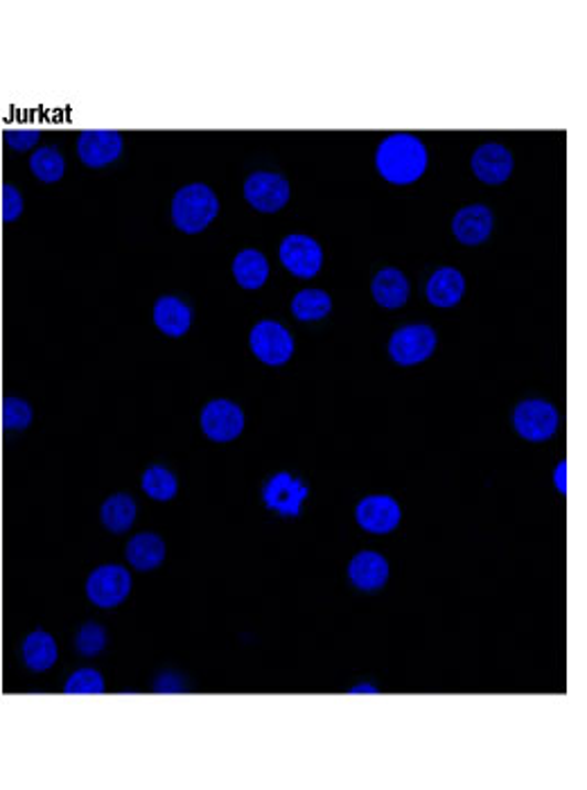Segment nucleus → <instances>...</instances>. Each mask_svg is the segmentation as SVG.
Segmentation results:
<instances>
[{"instance_id":"11","label":"nucleus","mask_w":587,"mask_h":790,"mask_svg":"<svg viewBox=\"0 0 587 790\" xmlns=\"http://www.w3.org/2000/svg\"><path fill=\"white\" fill-rule=\"evenodd\" d=\"M202 431L215 440V442H231L235 440L244 429V414L242 409L224 398L211 401L202 409Z\"/></svg>"},{"instance_id":"23","label":"nucleus","mask_w":587,"mask_h":790,"mask_svg":"<svg viewBox=\"0 0 587 790\" xmlns=\"http://www.w3.org/2000/svg\"><path fill=\"white\" fill-rule=\"evenodd\" d=\"M30 172L41 181V183H57L64 179L66 174V161L64 154L53 145H43L36 147L30 157Z\"/></svg>"},{"instance_id":"18","label":"nucleus","mask_w":587,"mask_h":790,"mask_svg":"<svg viewBox=\"0 0 587 790\" xmlns=\"http://www.w3.org/2000/svg\"><path fill=\"white\" fill-rule=\"evenodd\" d=\"M125 556L138 572H152L166 561V542L157 533H138L127 542Z\"/></svg>"},{"instance_id":"13","label":"nucleus","mask_w":587,"mask_h":790,"mask_svg":"<svg viewBox=\"0 0 587 790\" xmlns=\"http://www.w3.org/2000/svg\"><path fill=\"white\" fill-rule=\"evenodd\" d=\"M355 517L369 533H391L403 517L398 502L388 495H371L357 504Z\"/></svg>"},{"instance_id":"6","label":"nucleus","mask_w":587,"mask_h":790,"mask_svg":"<svg viewBox=\"0 0 587 790\" xmlns=\"http://www.w3.org/2000/svg\"><path fill=\"white\" fill-rule=\"evenodd\" d=\"M249 345L254 355L267 366H280L294 355V339L278 321L256 323L249 334Z\"/></svg>"},{"instance_id":"29","label":"nucleus","mask_w":587,"mask_h":790,"mask_svg":"<svg viewBox=\"0 0 587 790\" xmlns=\"http://www.w3.org/2000/svg\"><path fill=\"white\" fill-rule=\"evenodd\" d=\"M21 215H23V194H21V190L17 185L8 183L3 188V220L8 224H12Z\"/></svg>"},{"instance_id":"19","label":"nucleus","mask_w":587,"mask_h":790,"mask_svg":"<svg viewBox=\"0 0 587 790\" xmlns=\"http://www.w3.org/2000/svg\"><path fill=\"white\" fill-rule=\"evenodd\" d=\"M154 323L166 337L179 339L192 325V310L177 296H161L154 306Z\"/></svg>"},{"instance_id":"8","label":"nucleus","mask_w":587,"mask_h":790,"mask_svg":"<svg viewBox=\"0 0 587 790\" xmlns=\"http://www.w3.org/2000/svg\"><path fill=\"white\" fill-rule=\"evenodd\" d=\"M513 425H515V431L531 440V442H541V440H547L556 434L558 429V412L552 403L547 401H537V398H531V401H524L515 407V414H513Z\"/></svg>"},{"instance_id":"15","label":"nucleus","mask_w":587,"mask_h":790,"mask_svg":"<svg viewBox=\"0 0 587 790\" xmlns=\"http://www.w3.org/2000/svg\"><path fill=\"white\" fill-rule=\"evenodd\" d=\"M21 660L32 673L53 669L60 660V647L55 637L45 630H32L21 644Z\"/></svg>"},{"instance_id":"26","label":"nucleus","mask_w":587,"mask_h":790,"mask_svg":"<svg viewBox=\"0 0 587 790\" xmlns=\"http://www.w3.org/2000/svg\"><path fill=\"white\" fill-rule=\"evenodd\" d=\"M32 407L19 395H8L3 403V425L8 431H23L32 425Z\"/></svg>"},{"instance_id":"17","label":"nucleus","mask_w":587,"mask_h":790,"mask_svg":"<svg viewBox=\"0 0 587 790\" xmlns=\"http://www.w3.org/2000/svg\"><path fill=\"white\" fill-rule=\"evenodd\" d=\"M466 278L455 267H440L427 280V301L436 308H452L461 301Z\"/></svg>"},{"instance_id":"5","label":"nucleus","mask_w":587,"mask_h":790,"mask_svg":"<svg viewBox=\"0 0 587 790\" xmlns=\"http://www.w3.org/2000/svg\"><path fill=\"white\" fill-rule=\"evenodd\" d=\"M289 196L291 188L282 174L260 170L244 181V200L260 213H278L287 206Z\"/></svg>"},{"instance_id":"7","label":"nucleus","mask_w":587,"mask_h":790,"mask_svg":"<svg viewBox=\"0 0 587 790\" xmlns=\"http://www.w3.org/2000/svg\"><path fill=\"white\" fill-rule=\"evenodd\" d=\"M280 263L299 278H314L323 265L321 244L303 233H291L280 242Z\"/></svg>"},{"instance_id":"30","label":"nucleus","mask_w":587,"mask_h":790,"mask_svg":"<svg viewBox=\"0 0 587 790\" xmlns=\"http://www.w3.org/2000/svg\"><path fill=\"white\" fill-rule=\"evenodd\" d=\"M41 138V131L36 129H8L6 131V142L17 152H28L32 147H36Z\"/></svg>"},{"instance_id":"9","label":"nucleus","mask_w":587,"mask_h":790,"mask_svg":"<svg viewBox=\"0 0 587 790\" xmlns=\"http://www.w3.org/2000/svg\"><path fill=\"white\" fill-rule=\"evenodd\" d=\"M308 495L310 488L301 479H294L289 472H276L263 488L265 506L282 517H299L301 504Z\"/></svg>"},{"instance_id":"25","label":"nucleus","mask_w":587,"mask_h":790,"mask_svg":"<svg viewBox=\"0 0 587 790\" xmlns=\"http://www.w3.org/2000/svg\"><path fill=\"white\" fill-rule=\"evenodd\" d=\"M140 483H142L145 495L154 502H170L177 498V492H179V481H177L174 472H170L163 466L147 468Z\"/></svg>"},{"instance_id":"12","label":"nucleus","mask_w":587,"mask_h":790,"mask_svg":"<svg viewBox=\"0 0 587 790\" xmlns=\"http://www.w3.org/2000/svg\"><path fill=\"white\" fill-rule=\"evenodd\" d=\"M470 166L481 183L500 185L513 172V154L500 142H483L474 150Z\"/></svg>"},{"instance_id":"22","label":"nucleus","mask_w":587,"mask_h":790,"mask_svg":"<svg viewBox=\"0 0 587 790\" xmlns=\"http://www.w3.org/2000/svg\"><path fill=\"white\" fill-rule=\"evenodd\" d=\"M100 517H103V524H105L107 531H111L116 535L127 533L136 522V502H134V498L127 495V492H116V495H111L103 504Z\"/></svg>"},{"instance_id":"21","label":"nucleus","mask_w":587,"mask_h":790,"mask_svg":"<svg viewBox=\"0 0 587 790\" xmlns=\"http://www.w3.org/2000/svg\"><path fill=\"white\" fill-rule=\"evenodd\" d=\"M233 276L244 289H260L269 278V263L258 249H242L233 260Z\"/></svg>"},{"instance_id":"27","label":"nucleus","mask_w":587,"mask_h":790,"mask_svg":"<svg viewBox=\"0 0 587 790\" xmlns=\"http://www.w3.org/2000/svg\"><path fill=\"white\" fill-rule=\"evenodd\" d=\"M75 647H77L79 655H84V658L100 655L107 647L105 628L100 623H84L75 637Z\"/></svg>"},{"instance_id":"2","label":"nucleus","mask_w":587,"mask_h":790,"mask_svg":"<svg viewBox=\"0 0 587 790\" xmlns=\"http://www.w3.org/2000/svg\"><path fill=\"white\" fill-rule=\"evenodd\" d=\"M220 215V200L211 185L188 183L172 196V222L181 233L198 235Z\"/></svg>"},{"instance_id":"20","label":"nucleus","mask_w":587,"mask_h":790,"mask_svg":"<svg viewBox=\"0 0 587 790\" xmlns=\"http://www.w3.org/2000/svg\"><path fill=\"white\" fill-rule=\"evenodd\" d=\"M349 576L355 587H360L364 591H373L386 583L388 565H386L384 556H380L375 552H362L351 561Z\"/></svg>"},{"instance_id":"24","label":"nucleus","mask_w":587,"mask_h":790,"mask_svg":"<svg viewBox=\"0 0 587 790\" xmlns=\"http://www.w3.org/2000/svg\"><path fill=\"white\" fill-rule=\"evenodd\" d=\"M330 310L332 299L323 289H303L291 299V314L299 321H321Z\"/></svg>"},{"instance_id":"16","label":"nucleus","mask_w":587,"mask_h":790,"mask_svg":"<svg viewBox=\"0 0 587 790\" xmlns=\"http://www.w3.org/2000/svg\"><path fill=\"white\" fill-rule=\"evenodd\" d=\"M371 291L382 308L398 310L409 301V280L401 269L384 267L375 274Z\"/></svg>"},{"instance_id":"31","label":"nucleus","mask_w":587,"mask_h":790,"mask_svg":"<svg viewBox=\"0 0 587 790\" xmlns=\"http://www.w3.org/2000/svg\"><path fill=\"white\" fill-rule=\"evenodd\" d=\"M565 468H567L565 461H561L558 468H556V488H558L561 492H567V485H565Z\"/></svg>"},{"instance_id":"3","label":"nucleus","mask_w":587,"mask_h":790,"mask_svg":"<svg viewBox=\"0 0 587 790\" xmlns=\"http://www.w3.org/2000/svg\"><path fill=\"white\" fill-rule=\"evenodd\" d=\"M131 591V574L122 565H103L90 572L86 597L93 606L109 610L127 601Z\"/></svg>"},{"instance_id":"1","label":"nucleus","mask_w":587,"mask_h":790,"mask_svg":"<svg viewBox=\"0 0 587 790\" xmlns=\"http://www.w3.org/2000/svg\"><path fill=\"white\" fill-rule=\"evenodd\" d=\"M427 147L414 134H391L386 136L375 154V166L382 179L394 185H409L418 181L427 170Z\"/></svg>"},{"instance_id":"14","label":"nucleus","mask_w":587,"mask_h":790,"mask_svg":"<svg viewBox=\"0 0 587 790\" xmlns=\"http://www.w3.org/2000/svg\"><path fill=\"white\" fill-rule=\"evenodd\" d=\"M452 233L461 244L468 246L485 242L493 233V211L483 204L463 206L452 220Z\"/></svg>"},{"instance_id":"28","label":"nucleus","mask_w":587,"mask_h":790,"mask_svg":"<svg viewBox=\"0 0 587 790\" xmlns=\"http://www.w3.org/2000/svg\"><path fill=\"white\" fill-rule=\"evenodd\" d=\"M64 691L66 694H86V696L105 694V677L95 669H79L66 680Z\"/></svg>"},{"instance_id":"10","label":"nucleus","mask_w":587,"mask_h":790,"mask_svg":"<svg viewBox=\"0 0 587 790\" xmlns=\"http://www.w3.org/2000/svg\"><path fill=\"white\" fill-rule=\"evenodd\" d=\"M122 134L111 129H86L77 138V157L86 168H107L122 154Z\"/></svg>"},{"instance_id":"4","label":"nucleus","mask_w":587,"mask_h":790,"mask_svg":"<svg viewBox=\"0 0 587 790\" xmlns=\"http://www.w3.org/2000/svg\"><path fill=\"white\" fill-rule=\"evenodd\" d=\"M436 351V332L425 323H409L391 334L388 355L401 366H414L431 357Z\"/></svg>"}]
</instances>
